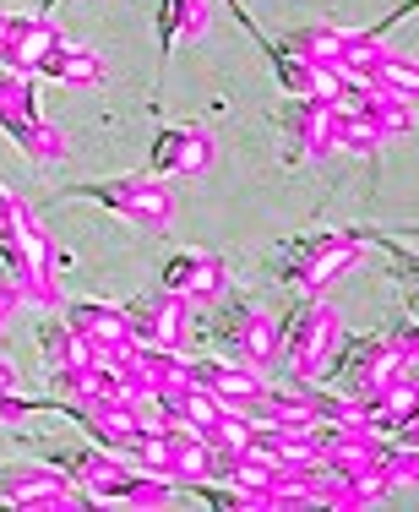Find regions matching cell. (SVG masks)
<instances>
[{"mask_svg": "<svg viewBox=\"0 0 419 512\" xmlns=\"http://www.w3.org/2000/svg\"><path fill=\"white\" fill-rule=\"evenodd\" d=\"M371 235L365 229H322V235H300V240H283L278 246V267L273 273L294 295H322L327 284H338L343 273L360 267Z\"/></svg>", "mask_w": 419, "mask_h": 512, "instance_id": "1", "label": "cell"}, {"mask_svg": "<svg viewBox=\"0 0 419 512\" xmlns=\"http://www.w3.org/2000/svg\"><path fill=\"white\" fill-rule=\"evenodd\" d=\"M60 197L98 202L104 213H120L131 224L153 229V235L175 229V218H180V202L169 191V180L153 175V169H131V175H109V180H77V186H60Z\"/></svg>", "mask_w": 419, "mask_h": 512, "instance_id": "2", "label": "cell"}, {"mask_svg": "<svg viewBox=\"0 0 419 512\" xmlns=\"http://www.w3.org/2000/svg\"><path fill=\"white\" fill-rule=\"evenodd\" d=\"M338 355H343V349H338ZM414 355H419V344H414L409 327H403V333H365V338H354L349 355L332 360V365H338V382H343V398H354V404H376L381 387L398 382L403 371H414Z\"/></svg>", "mask_w": 419, "mask_h": 512, "instance_id": "3", "label": "cell"}, {"mask_svg": "<svg viewBox=\"0 0 419 512\" xmlns=\"http://www.w3.org/2000/svg\"><path fill=\"white\" fill-rule=\"evenodd\" d=\"M338 349H343V316L322 295H311V306L289 327H278V360L289 365L294 382H322L332 360H338Z\"/></svg>", "mask_w": 419, "mask_h": 512, "instance_id": "4", "label": "cell"}, {"mask_svg": "<svg viewBox=\"0 0 419 512\" xmlns=\"http://www.w3.org/2000/svg\"><path fill=\"white\" fill-rule=\"evenodd\" d=\"M0 502L22 507V512H71V507H88V502H82V491L55 469V463H33V458L0 463Z\"/></svg>", "mask_w": 419, "mask_h": 512, "instance_id": "5", "label": "cell"}, {"mask_svg": "<svg viewBox=\"0 0 419 512\" xmlns=\"http://www.w3.org/2000/svg\"><path fill=\"white\" fill-rule=\"evenodd\" d=\"M218 164V137L202 120H175V126H158L153 137V175L164 180H196Z\"/></svg>", "mask_w": 419, "mask_h": 512, "instance_id": "6", "label": "cell"}, {"mask_svg": "<svg viewBox=\"0 0 419 512\" xmlns=\"http://www.w3.org/2000/svg\"><path fill=\"white\" fill-rule=\"evenodd\" d=\"M126 322H131V344H142V349H186L191 300L169 295V289H153V295L126 306Z\"/></svg>", "mask_w": 419, "mask_h": 512, "instance_id": "7", "label": "cell"}, {"mask_svg": "<svg viewBox=\"0 0 419 512\" xmlns=\"http://www.w3.org/2000/svg\"><path fill=\"white\" fill-rule=\"evenodd\" d=\"M158 289L191 300V306H213V300L229 289V267H224V256H218V251L186 246V251H175L164 262V284H158Z\"/></svg>", "mask_w": 419, "mask_h": 512, "instance_id": "8", "label": "cell"}, {"mask_svg": "<svg viewBox=\"0 0 419 512\" xmlns=\"http://www.w3.org/2000/svg\"><path fill=\"white\" fill-rule=\"evenodd\" d=\"M218 344H224V355H234L240 365H256V371H267V365L278 360V322L267 311L256 306H234L218 316Z\"/></svg>", "mask_w": 419, "mask_h": 512, "instance_id": "9", "label": "cell"}, {"mask_svg": "<svg viewBox=\"0 0 419 512\" xmlns=\"http://www.w3.org/2000/svg\"><path fill=\"white\" fill-rule=\"evenodd\" d=\"M332 109L338 104H316V99H289L283 104V164H316L332 153Z\"/></svg>", "mask_w": 419, "mask_h": 512, "instance_id": "10", "label": "cell"}, {"mask_svg": "<svg viewBox=\"0 0 419 512\" xmlns=\"http://www.w3.org/2000/svg\"><path fill=\"white\" fill-rule=\"evenodd\" d=\"M60 474H66L71 485L82 491V502H109V496L120 491V480H126V463L120 453H109V447H77V453H49Z\"/></svg>", "mask_w": 419, "mask_h": 512, "instance_id": "11", "label": "cell"}, {"mask_svg": "<svg viewBox=\"0 0 419 512\" xmlns=\"http://www.w3.org/2000/svg\"><path fill=\"white\" fill-rule=\"evenodd\" d=\"M60 44H66V33H60V22L49 17V11L11 17V33H6V44H0V66H17V71H33V77H39V66L60 50Z\"/></svg>", "mask_w": 419, "mask_h": 512, "instance_id": "12", "label": "cell"}, {"mask_svg": "<svg viewBox=\"0 0 419 512\" xmlns=\"http://www.w3.org/2000/svg\"><path fill=\"white\" fill-rule=\"evenodd\" d=\"M60 316L88 338L98 355H120V349H131L126 306H109V300H71V306H60Z\"/></svg>", "mask_w": 419, "mask_h": 512, "instance_id": "13", "label": "cell"}, {"mask_svg": "<svg viewBox=\"0 0 419 512\" xmlns=\"http://www.w3.org/2000/svg\"><path fill=\"white\" fill-rule=\"evenodd\" d=\"M343 99L360 109V115H371L376 131L387 142L392 137H409V131H414V99H403V93H387V88H376V82H365V77H349Z\"/></svg>", "mask_w": 419, "mask_h": 512, "instance_id": "14", "label": "cell"}, {"mask_svg": "<svg viewBox=\"0 0 419 512\" xmlns=\"http://www.w3.org/2000/svg\"><path fill=\"white\" fill-rule=\"evenodd\" d=\"M191 376L218 398V404H229V409H245V398L256 404V398H262V387H267L262 371H256V365H240V360H196Z\"/></svg>", "mask_w": 419, "mask_h": 512, "instance_id": "15", "label": "cell"}, {"mask_svg": "<svg viewBox=\"0 0 419 512\" xmlns=\"http://www.w3.org/2000/svg\"><path fill=\"white\" fill-rule=\"evenodd\" d=\"M39 77L44 82H60V88H77V93H88V88H104V77H109V66H104V55L93 50V44H60L55 55L39 66Z\"/></svg>", "mask_w": 419, "mask_h": 512, "instance_id": "16", "label": "cell"}, {"mask_svg": "<svg viewBox=\"0 0 419 512\" xmlns=\"http://www.w3.org/2000/svg\"><path fill=\"white\" fill-rule=\"evenodd\" d=\"M39 349H44L49 371H77V365L98 360V349L66 322V316H44L39 322Z\"/></svg>", "mask_w": 419, "mask_h": 512, "instance_id": "17", "label": "cell"}, {"mask_svg": "<svg viewBox=\"0 0 419 512\" xmlns=\"http://www.w3.org/2000/svg\"><path fill=\"white\" fill-rule=\"evenodd\" d=\"M409 17V0H403L398 11H392L387 22H376V28H349V39H343V55H338V71L343 77H365V71L376 66L381 55H387V28L392 22Z\"/></svg>", "mask_w": 419, "mask_h": 512, "instance_id": "18", "label": "cell"}, {"mask_svg": "<svg viewBox=\"0 0 419 512\" xmlns=\"http://www.w3.org/2000/svg\"><path fill=\"white\" fill-rule=\"evenodd\" d=\"M207 28H213V0H164V11H158L164 55H169V44H180V39H202Z\"/></svg>", "mask_w": 419, "mask_h": 512, "instance_id": "19", "label": "cell"}, {"mask_svg": "<svg viewBox=\"0 0 419 512\" xmlns=\"http://www.w3.org/2000/svg\"><path fill=\"white\" fill-rule=\"evenodd\" d=\"M381 131L371 115H360L349 99H338V109H332V148L338 153H381Z\"/></svg>", "mask_w": 419, "mask_h": 512, "instance_id": "20", "label": "cell"}, {"mask_svg": "<svg viewBox=\"0 0 419 512\" xmlns=\"http://www.w3.org/2000/svg\"><path fill=\"white\" fill-rule=\"evenodd\" d=\"M6 137H17V148L33 158V164H60L66 158V137H60L55 126H49L44 115H28V120H11Z\"/></svg>", "mask_w": 419, "mask_h": 512, "instance_id": "21", "label": "cell"}, {"mask_svg": "<svg viewBox=\"0 0 419 512\" xmlns=\"http://www.w3.org/2000/svg\"><path fill=\"white\" fill-rule=\"evenodd\" d=\"M343 39H349V28H332V22H311V28H294L283 44H289L294 55L316 60V66H338Z\"/></svg>", "mask_w": 419, "mask_h": 512, "instance_id": "22", "label": "cell"}, {"mask_svg": "<svg viewBox=\"0 0 419 512\" xmlns=\"http://www.w3.org/2000/svg\"><path fill=\"white\" fill-rule=\"evenodd\" d=\"M109 507H169V480L153 469H126V480L109 496Z\"/></svg>", "mask_w": 419, "mask_h": 512, "instance_id": "23", "label": "cell"}, {"mask_svg": "<svg viewBox=\"0 0 419 512\" xmlns=\"http://www.w3.org/2000/svg\"><path fill=\"white\" fill-rule=\"evenodd\" d=\"M365 82H376V88H387V93H403V99H414V93H419V77H414L409 55H398V50L381 55L376 66L365 71Z\"/></svg>", "mask_w": 419, "mask_h": 512, "instance_id": "24", "label": "cell"}, {"mask_svg": "<svg viewBox=\"0 0 419 512\" xmlns=\"http://www.w3.org/2000/svg\"><path fill=\"white\" fill-rule=\"evenodd\" d=\"M49 6H55V0H49Z\"/></svg>", "mask_w": 419, "mask_h": 512, "instance_id": "25", "label": "cell"}]
</instances>
